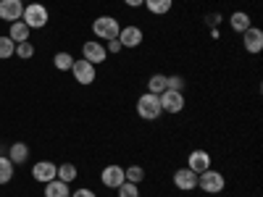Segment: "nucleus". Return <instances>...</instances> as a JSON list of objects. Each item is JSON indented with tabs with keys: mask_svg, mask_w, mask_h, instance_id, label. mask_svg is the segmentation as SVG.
Masks as SVG:
<instances>
[{
	"mask_svg": "<svg viewBox=\"0 0 263 197\" xmlns=\"http://www.w3.org/2000/svg\"><path fill=\"white\" fill-rule=\"evenodd\" d=\"M161 113H163V111H161V97H158V95L145 92V95L137 97V116H140L142 121H158Z\"/></svg>",
	"mask_w": 263,
	"mask_h": 197,
	"instance_id": "obj_1",
	"label": "nucleus"
},
{
	"mask_svg": "<svg viewBox=\"0 0 263 197\" xmlns=\"http://www.w3.org/2000/svg\"><path fill=\"white\" fill-rule=\"evenodd\" d=\"M121 32V24L114 18V16H98L92 21V34L100 40V42H108V40H116Z\"/></svg>",
	"mask_w": 263,
	"mask_h": 197,
	"instance_id": "obj_2",
	"label": "nucleus"
},
{
	"mask_svg": "<svg viewBox=\"0 0 263 197\" xmlns=\"http://www.w3.org/2000/svg\"><path fill=\"white\" fill-rule=\"evenodd\" d=\"M197 187H200L203 192H208V194H218V192H224L227 179H224L221 171L208 168V171H203V173H197Z\"/></svg>",
	"mask_w": 263,
	"mask_h": 197,
	"instance_id": "obj_3",
	"label": "nucleus"
},
{
	"mask_svg": "<svg viewBox=\"0 0 263 197\" xmlns=\"http://www.w3.org/2000/svg\"><path fill=\"white\" fill-rule=\"evenodd\" d=\"M48 8L42 6V3H29L24 6V16H21V21L29 27V29H42V27H48Z\"/></svg>",
	"mask_w": 263,
	"mask_h": 197,
	"instance_id": "obj_4",
	"label": "nucleus"
},
{
	"mask_svg": "<svg viewBox=\"0 0 263 197\" xmlns=\"http://www.w3.org/2000/svg\"><path fill=\"white\" fill-rule=\"evenodd\" d=\"M161 111L171 113V116H177L184 111V92H174V90H163L161 95Z\"/></svg>",
	"mask_w": 263,
	"mask_h": 197,
	"instance_id": "obj_5",
	"label": "nucleus"
},
{
	"mask_svg": "<svg viewBox=\"0 0 263 197\" xmlns=\"http://www.w3.org/2000/svg\"><path fill=\"white\" fill-rule=\"evenodd\" d=\"M82 58H84V61H90L92 66L103 63V61L108 58L105 42H100V40H87L84 45H82Z\"/></svg>",
	"mask_w": 263,
	"mask_h": 197,
	"instance_id": "obj_6",
	"label": "nucleus"
},
{
	"mask_svg": "<svg viewBox=\"0 0 263 197\" xmlns=\"http://www.w3.org/2000/svg\"><path fill=\"white\" fill-rule=\"evenodd\" d=\"M100 182L108 187V189H119L126 179H124V168L119 163H108L103 171H100Z\"/></svg>",
	"mask_w": 263,
	"mask_h": 197,
	"instance_id": "obj_7",
	"label": "nucleus"
},
{
	"mask_svg": "<svg viewBox=\"0 0 263 197\" xmlns=\"http://www.w3.org/2000/svg\"><path fill=\"white\" fill-rule=\"evenodd\" d=\"M142 29L140 27H135V24H129V27H121V32H119V42H121V48H129V50H135V48H140L142 45Z\"/></svg>",
	"mask_w": 263,
	"mask_h": 197,
	"instance_id": "obj_8",
	"label": "nucleus"
},
{
	"mask_svg": "<svg viewBox=\"0 0 263 197\" xmlns=\"http://www.w3.org/2000/svg\"><path fill=\"white\" fill-rule=\"evenodd\" d=\"M71 74H74V79L79 82V84H92L95 82V66L90 63V61H84V58H74V66H71Z\"/></svg>",
	"mask_w": 263,
	"mask_h": 197,
	"instance_id": "obj_9",
	"label": "nucleus"
},
{
	"mask_svg": "<svg viewBox=\"0 0 263 197\" xmlns=\"http://www.w3.org/2000/svg\"><path fill=\"white\" fill-rule=\"evenodd\" d=\"M174 187L177 189H182V192H192V189H197V173L192 171V168H177L174 171Z\"/></svg>",
	"mask_w": 263,
	"mask_h": 197,
	"instance_id": "obj_10",
	"label": "nucleus"
},
{
	"mask_svg": "<svg viewBox=\"0 0 263 197\" xmlns=\"http://www.w3.org/2000/svg\"><path fill=\"white\" fill-rule=\"evenodd\" d=\"M32 176H34V182H40V184H48V182H53V179L58 176V166H55L53 161H40V163L32 166Z\"/></svg>",
	"mask_w": 263,
	"mask_h": 197,
	"instance_id": "obj_11",
	"label": "nucleus"
},
{
	"mask_svg": "<svg viewBox=\"0 0 263 197\" xmlns=\"http://www.w3.org/2000/svg\"><path fill=\"white\" fill-rule=\"evenodd\" d=\"M21 16H24V3L21 0H0V21L13 24Z\"/></svg>",
	"mask_w": 263,
	"mask_h": 197,
	"instance_id": "obj_12",
	"label": "nucleus"
},
{
	"mask_svg": "<svg viewBox=\"0 0 263 197\" xmlns=\"http://www.w3.org/2000/svg\"><path fill=\"white\" fill-rule=\"evenodd\" d=\"M242 48H245L248 53H253V55L263 50V32H260L258 27H250V29L242 32Z\"/></svg>",
	"mask_w": 263,
	"mask_h": 197,
	"instance_id": "obj_13",
	"label": "nucleus"
},
{
	"mask_svg": "<svg viewBox=\"0 0 263 197\" xmlns=\"http://www.w3.org/2000/svg\"><path fill=\"white\" fill-rule=\"evenodd\" d=\"M187 168H192L195 173H203L211 168V152L205 150H192L187 155Z\"/></svg>",
	"mask_w": 263,
	"mask_h": 197,
	"instance_id": "obj_14",
	"label": "nucleus"
},
{
	"mask_svg": "<svg viewBox=\"0 0 263 197\" xmlns=\"http://www.w3.org/2000/svg\"><path fill=\"white\" fill-rule=\"evenodd\" d=\"M8 158H11L13 166L27 163V158H29V147H27V142H13V145L8 147Z\"/></svg>",
	"mask_w": 263,
	"mask_h": 197,
	"instance_id": "obj_15",
	"label": "nucleus"
},
{
	"mask_svg": "<svg viewBox=\"0 0 263 197\" xmlns=\"http://www.w3.org/2000/svg\"><path fill=\"white\" fill-rule=\"evenodd\" d=\"M229 27H232V32L242 34V32H245V29H250L253 24H250V16H248L245 11H234V13L229 16Z\"/></svg>",
	"mask_w": 263,
	"mask_h": 197,
	"instance_id": "obj_16",
	"label": "nucleus"
},
{
	"mask_svg": "<svg viewBox=\"0 0 263 197\" xmlns=\"http://www.w3.org/2000/svg\"><path fill=\"white\" fill-rule=\"evenodd\" d=\"M45 197H71V187L61 179H53L45 184Z\"/></svg>",
	"mask_w": 263,
	"mask_h": 197,
	"instance_id": "obj_17",
	"label": "nucleus"
},
{
	"mask_svg": "<svg viewBox=\"0 0 263 197\" xmlns=\"http://www.w3.org/2000/svg\"><path fill=\"white\" fill-rule=\"evenodd\" d=\"M29 32H32V29H29V27L24 24V21L18 18V21H13V24H11L8 37H11V40L16 42V45H18V42H29Z\"/></svg>",
	"mask_w": 263,
	"mask_h": 197,
	"instance_id": "obj_18",
	"label": "nucleus"
},
{
	"mask_svg": "<svg viewBox=\"0 0 263 197\" xmlns=\"http://www.w3.org/2000/svg\"><path fill=\"white\" fill-rule=\"evenodd\" d=\"M153 16H166L168 11H171V6H174V0H145L142 3Z\"/></svg>",
	"mask_w": 263,
	"mask_h": 197,
	"instance_id": "obj_19",
	"label": "nucleus"
},
{
	"mask_svg": "<svg viewBox=\"0 0 263 197\" xmlns=\"http://www.w3.org/2000/svg\"><path fill=\"white\" fill-rule=\"evenodd\" d=\"M53 66L58 71H71V66H74V55L71 53H66V50H61V53H55L53 55Z\"/></svg>",
	"mask_w": 263,
	"mask_h": 197,
	"instance_id": "obj_20",
	"label": "nucleus"
},
{
	"mask_svg": "<svg viewBox=\"0 0 263 197\" xmlns=\"http://www.w3.org/2000/svg\"><path fill=\"white\" fill-rule=\"evenodd\" d=\"M166 90V74H153L147 79V92L150 95H161Z\"/></svg>",
	"mask_w": 263,
	"mask_h": 197,
	"instance_id": "obj_21",
	"label": "nucleus"
},
{
	"mask_svg": "<svg viewBox=\"0 0 263 197\" xmlns=\"http://www.w3.org/2000/svg\"><path fill=\"white\" fill-rule=\"evenodd\" d=\"M13 179V163L8 155H0V184H8Z\"/></svg>",
	"mask_w": 263,
	"mask_h": 197,
	"instance_id": "obj_22",
	"label": "nucleus"
},
{
	"mask_svg": "<svg viewBox=\"0 0 263 197\" xmlns=\"http://www.w3.org/2000/svg\"><path fill=\"white\" fill-rule=\"evenodd\" d=\"M55 179H61V182H66V184H71V182L77 179V166H74V163H61Z\"/></svg>",
	"mask_w": 263,
	"mask_h": 197,
	"instance_id": "obj_23",
	"label": "nucleus"
},
{
	"mask_svg": "<svg viewBox=\"0 0 263 197\" xmlns=\"http://www.w3.org/2000/svg\"><path fill=\"white\" fill-rule=\"evenodd\" d=\"M124 179L132 182V184H140V182L145 179V168L137 166V163H135V166H126V168H124Z\"/></svg>",
	"mask_w": 263,
	"mask_h": 197,
	"instance_id": "obj_24",
	"label": "nucleus"
},
{
	"mask_svg": "<svg viewBox=\"0 0 263 197\" xmlns=\"http://www.w3.org/2000/svg\"><path fill=\"white\" fill-rule=\"evenodd\" d=\"M13 53H16V42L11 37H0V61L13 58Z\"/></svg>",
	"mask_w": 263,
	"mask_h": 197,
	"instance_id": "obj_25",
	"label": "nucleus"
},
{
	"mask_svg": "<svg viewBox=\"0 0 263 197\" xmlns=\"http://www.w3.org/2000/svg\"><path fill=\"white\" fill-rule=\"evenodd\" d=\"M184 87H187L184 76H179V74H171V76H166V90H174V92H184Z\"/></svg>",
	"mask_w": 263,
	"mask_h": 197,
	"instance_id": "obj_26",
	"label": "nucleus"
},
{
	"mask_svg": "<svg viewBox=\"0 0 263 197\" xmlns=\"http://www.w3.org/2000/svg\"><path fill=\"white\" fill-rule=\"evenodd\" d=\"M13 55H16V58H21V61H29V58L34 55V45H32V42H18Z\"/></svg>",
	"mask_w": 263,
	"mask_h": 197,
	"instance_id": "obj_27",
	"label": "nucleus"
},
{
	"mask_svg": "<svg viewBox=\"0 0 263 197\" xmlns=\"http://www.w3.org/2000/svg\"><path fill=\"white\" fill-rule=\"evenodd\" d=\"M119 197H140V184H132V182H124L119 189H116Z\"/></svg>",
	"mask_w": 263,
	"mask_h": 197,
	"instance_id": "obj_28",
	"label": "nucleus"
},
{
	"mask_svg": "<svg viewBox=\"0 0 263 197\" xmlns=\"http://www.w3.org/2000/svg\"><path fill=\"white\" fill-rule=\"evenodd\" d=\"M105 50L116 55V53H121L124 48H121V42H119V40H108V42H105Z\"/></svg>",
	"mask_w": 263,
	"mask_h": 197,
	"instance_id": "obj_29",
	"label": "nucleus"
},
{
	"mask_svg": "<svg viewBox=\"0 0 263 197\" xmlns=\"http://www.w3.org/2000/svg\"><path fill=\"white\" fill-rule=\"evenodd\" d=\"M205 24H208L211 29H216L218 24H221V13H208V16H205Z\"/></svg>",
	"mask_w": 263,
	"mask_h": 197,
	"instance_id": "obj_30",
	"label": "nucleus"
},
{
	"mask_svg": "<svg viewBox=\"0 0 263 197\" xmlns=\"http://www.w3.org/2000/svg\"><path fill=\"white\" fill-rule=\"evenodd\" d=\"M71 197H98V194H95L92 189H84V187H82V189H77V192H71Z\"/></svg>",
	"mask_w": 263,
	"mask_h": 197,
	"instance_id": "obj_31",
	"label": "nucleus"
},
{
	"mask_svg": "<svg viewBox=\"0 0 263 197\" xmlns=\"http://www.w3.org/2000/svg\"><path fill=\"white\" fill-rule=\"evenodd\" d=\"M124 3H126L129 8H142V3H145V0H124Z\"/></svg>",
	"mask_w": 263,
	"mask_h": 197,
	"instance_id": "obj_32",
	"label": "nucleus"
},
{
	"mask_svg": "<svg viewBox=\"0 0 263 197\" xmlns=\"http://www.w3.org/2000/svg\"><path fill=\"white\" fill-rule=\"evenodd\" d=\"M21 3H24V0H21Z\"/></svg>",
	"mask_w": 263,
	"mask_h": 197,
	"instance_id": "obj_33",
	"label": "nucleus"
}]
</instances>
